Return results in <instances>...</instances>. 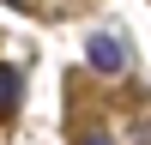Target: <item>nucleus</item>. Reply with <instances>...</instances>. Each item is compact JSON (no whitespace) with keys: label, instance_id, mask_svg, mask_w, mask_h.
Here are the masks:
<instances>
[{"label":"nucleus","instance_id":"nucleus-1","mask_svg":"<svg viewBox=\"0 0 151 145\" xmlns=\"http://www.w3.org/2000/svg\"><path fill=\"white\" fill-rule=\"evenodd\" d=\"M85 60H91L97 72H121V67H127V48H121V36H109V30H97L91 42H85Z\"/></svg>","mask_w":151,"mask_h":145},{"label":"nucleus","instance_id":"nucleus-2","mask_svg":"<svg viewBox=\"0 0 151 145\" xmlns=\"http://www.w3.org/2000/svg\"><path fill=\"white\" fill-rule=\"evenodd\" d=\"M18 103H24V79H18V67H0V121L18 115Z\"/></svg>","mask_w":151,"mask_h":145},{"label":"nucleus","instance_id":"nucleus-3","mask_svg":"<svg viewBox=\"0 0 151 145\" xmlns=\"http://www.w3.org/2000/svg\"><path fill=\"white\" fill-rule=\"evenodd\" d=\"M79 145H109V133H91V139H79Z\"/></svg>","mask_w":151,"mask_h":145},{"label":"nucleus","instance_id":"nucleus-4","mask_svg":"<svg viewBox=\"0 0 151 145\" xmlns=\"http://www.w3.org/2000/svg\"><path fill=\"white\" fill-rule=\"evenodd\" d=\"M12 6H18V0H12Z\"/></svg>","mask_w":151,"mask_h":145}]
</instances>
